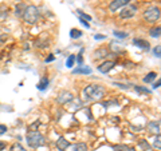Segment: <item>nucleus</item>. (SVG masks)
Returning a JSON list of instances; mask_svg holds the SVG:
<instances>
[{"mask_svg": "<svg viewBox=\"0 0 161 151\" xmlns=\"http://www.w3.org/2000/svg\"><path fill=\"white\" fill-rule=\"evenodd\" d=\"M105 95V88L102 84H89L83 88V98L85 100H92V102H97V100H101Z\"/></svg>", "mask_w": 161, "mask_h": 151, "instance_id": "f257e3e1", "label": "nucleus"}, {"mask_svg": "<svg viewBox=\"0 0 161 151\" xmlns=\"http://www.w3.org/2000/svg\"><path fill=\"white\" fill-rule=\"evenodd\" d=\"M26 138H27V144L32 148H38V147H42V146L46 144V139H44V137L39 131L31 130V131L27 133Z\"/></svg>", "mask_w": 161, "mask_h": 151, "instance_id": "f03ea898", "label": "nucleus"}, {"mask_svg": "<svg viewBox=\"0 0 161 151\" xmlns=\"http://www.w3.org/2000/svg\"><path fill=\"white\" fill-rule=\"evenodd\" d=\"M22 18L24 22L28 24H35L39 19V8L36 6H26L24 11L22 13Z\"/></svg>", "mask_w": 161, "mask_h": 151, "instance_id": "7ed1b4c3", "label": "nucleus"}, {"mask_svg": "<svg viewBox=\"0 0 161 151\" xmlns=\"http://www.w3.org/2000/svg\"><path fill=\"white\" fill-rule=\"evenodd\" d=\"M161 16V13H160V8L158 7H149L148 9H145V12H144V19L147 20V22H150V23H154V22H157V20L160 19Z\"/></svg>", "mask_w": 161, "mask_h": 151, "instance_id": "20e7f679", "label": "nucleus"}, {"mask_svg": "<svg viewBox=\"0 0 161 151\" xmlns=\"http://www.w3.org/2000/svg\"><path fill=\"white\" fill-rule=\"evenodd\" d=\"M136 12H137V7L129 3L128 6H125L124 8H121L119 18H121V19H130V18L134 16Z\"/></svg>", "mask_w": 161, "mask_h": 151, "instance_id": "39448f33", "label": "nucleus"}, {"mask_svg": "<svg viewBox=\"0 0 161 151\" xmlns=\"http://www.w3.org/2000/svg\"><path fill=\"white\" fill-rule=\"evenodd\" d=\"M73 99H74L73 92H70V91H60L59 95H58V98H57V102L59 104H66V103L73 102Z\"/></svg>", "mask_w": 161, "mask_h": 151, "instance_id": "423d86ee", "label": "nucleus"}, {"mask_svg": "<svg viewBox=\"0 0 161 151\" xmlns=\"http://www.w3.org/2000/svg\"><path fill=\"white\" fill-rule=\"evenodd\" d=\"M129 3H130V0H113V2L109 4V11L110 12H117L118 9L124 8L125 6H128Z\"/></svg>", "mask_w": 161, "mask_h": 151, "instance_id": "0eeeda50", "label": "nucleus"}, {"mask_svg": "<svg viewBox=\"0 0 161 151\" xmlns=\"http://www.w3.org/2000/svg\"><path fill=\"white\" fill-rule=\"evenodd\" d=\"M114 66H115V63L113 62V60H106V62L101 63L99 66H98V71L102 72V74H108L110 70L114 68Z\"/></svg>", "mask_w": 161, "mask_h": 151, "instance_id": "6e6552de", "label": "nucleus"}, {"mask_svg": "<svg viewBox=\"0 0 161 151\" xmlns=\"http://www.w3.org/2000/svg\"><path fill=\"white\" fill-rule=\"evenodd\" d=\"M148 131L150 134L160 135V120H152L148 123Z\"/></svg>", "mask_w": 161, "mask_h": 151, "instance_id": "1a4fd4ad", "label": "nucleus"}, {"mask_svg": "<svg viewBox=\"0 0 161 151\" xmlns=\"http://www.w3.org/2000/svg\"><path fill=\"white\" fill-rule=\"evenodd\" d=\"M133 44H134V46H137L138 48H141V49H145V51H148V49L150 48L149 42H148V40H145V39L136 38V39H133Z\"/></svg>", "mask_w": 161, "mask_h": 151, "instance_id": "9d476101", "label": "nucleus"}, {"mask_svg": "<svg viewBox=\"0 0 161 151\" xmlns=\"http://www.w3.org/2000/svg\"><path fill=\"white\" fill-rule=\"evenodd\" d=\"M57 146H58L59 151H64V150H66L69 146H70V143H69V140H66V138L59 137L58 140H57Z\"/></svg>", "mask_w": 161, "mask_h": 151, "instance_id": "9b49d317", "label": "nucleus"}, {"mask_svg": "<svg viewBox=\"0 0 161 151\" xmlns=\"http://www.w3.org/2000/svg\"><path fill=\"white\" fill-rule=\"evenodd\" d=\"M73 72H74V74H83V75H90V74H92V68H90V67H87V66H80V67H78V68H75Z\"/></svg>", "mask_w": 161, "mask_h": 151, "instance_id": "f8f14e48", "label": "nucleus"}, {"mask_svg": "<svg viewBox=\"0 0 161 151\" xmlns=\"http://www.w3.org/2000/svg\"><path fill=\"white\" fill-rule=\"evenodd\" d=\"M48 83H50V80H48V78H42L40 79V82L38 83V90L39 91H44V90H46L47 87H48Z\"/></svg>", "mask_w": 161, "mask_h": 151, "instance_id": "ddd939ff", "label": "nucleus"}, {"mask_svg": "<svg viewBox=\"0 0 161 151\" xmlns=\"http://www.w3.org/2000/svg\"><path fill=\"white\" fill-rule=\"evenodd\" d=\"M71 151H87V144L86 143H75L71 146Z\"/></svg>", "mask_w": 161, "mask_h": 151, "instance_id": "4468645a", "label": "nucleus"}, {"mask_svg": "<svg viewBox=\"0 0 161 151\" xmlns=\"http://www.w3.org/2000/svg\"><path fill=\"white\" fill-rule=\"evenodd\" d=\"M94 59H99V58H106L108 56V49L106 48H98L97 51L94 52Z\"/></svg>", "mask_w": 161, "mask_h": 151, "instance_id": "2eb2a0df", "label": "nucleus"}, {"mask_svg": "<svg viewBox=\"0 0 161 151\" xmlns=\"http://www.w3.org/2000/svg\"><path fill=\"white\" fill-rule=\"evenodd\" d=\"M160 32H161V27L160 26H154L149 29V35L152 38H160Z\"/></svg>", "mask_w": 161, "mask_h": 151, "instance_id": "dca6fc26", "label": "nucleus"}, {"mask_svg": "<svg viewBox=\"0 0 161 151\" xmlns=\"http://www.w3.org/2000/svg\"><path fill=\"white\" fill-rule=\"evenodd\" d=\"M113 151H134V150L126 144H115L113 146Z\"/></svg>", "mask_w": 161, "mask_h": 151, "instance_id": "f3484780", "label": "nucleus"}, {"mask_svg": "<svg viewBox=\"0 0 161 151\" xmlns=\"http://www.w3.org/2000/svg\"><path fill=\"white\" fill-rule=\"evenodd\" d=\"M82 31L80 29H77V28H71L70 29V38L71 39H78V38H80L82 36Z\"/></svg>", "mask_w": 161, "mask_h": 151, "instance_id": "a211bd4d", "label": "nucleus"}, {"mask_svg": "<svg viewBox=\"0 0 161 151\" xmlns=\"http://www.w3.org/2000/svg\"><path fill=\"white\" fill-rule=\"evenodd\" d=\"M156 78H157V74H156V72H149L142 80H144V83H152Z\"/></svg>", "mask_w": 161, "mask_h": 151, "instance_id": "6ab92c4d", "label": "nucleus"}, {"mask_svg": "<svg viewBox=\"0 0 161 151\" xmlns=\"http://www.w3.org/2000/svg\"><path fill=\"white\" fill-rule=\"evenodd\" d=\"M24 8H26V4H23V3H20L16 6V8H15V15L16 16H22V13L24 11Z\"/></svg>", "mask_w": 161, "mask_h": 151, "instance_id": "aec40b11", "label": "nucleus"}, {"mask_svg": "<svg viewBox=\"0 0 161 151\" xmlns=\"http://www.w3.org/2000/svg\"><path fill=\"white\" fill-rule=\"evenodd\" d=\"M140 146H141V148L145 150V151H150V150H152V147H150V144H149L145 139H141V140H140Z\"/></svg>", "mask_w": 161, "mask_h": 151, "instance_id": "412c9836", "label": "nucleus"}, {"mask_svg": "<svg viewBox=\"0 0 161 151\" xmlns=\"http://www.w3.org/2000/svg\"><path fill=\"white\" fill-rule=\"evenodd\" d=\"M134 87V90L137 92H140V94H150L152 91L150 90H148V88H145V87H141V86H133Z\"/></svg>", "mask_w": 161, "mask_h": 151, "instance_id": "4be33fe9", "label": "nucleus"}, {"mask_svg": "<svg viewBox=\"0 0 161 151\" xmlns=\"http://www.w3.org/2000/svg\"><path fill=\"white\" fill-rule=\"evenodd\" d=\"M74 63H75V55H70V56L67 58V60H66V66L69 68H71L74 66Z\"/></svg>", "mask_w": 161, "mask_h": 151, "instance_id": "5701e85b", "label": "nucleus"}, {"mask_svg": "<svg viewBox=\"0 0 161 151\" xmlns=\"http://www.w3.org/2000/svg\"><path fill=\"white\" fill-rule=\"evenodd\" d=\"M78 15H79V18L80 19H83V20H86V22H90V20H92V16H90V15H87V13H85L83 11H80V9H78Z\"/></svg>", "mask_w": 161, "mask_h": 151, "instance_id": "b1692460", "label": "nucleus"}, {"mask_svg": "<svg viewBox=\"0 0 161 151\" xmlns=\"http://www.w3.org/2000/svg\"><path fill=\"white\" fill-rule=\"evenodd\" d=\"M113 35L115 38H118V39H125V38H128V34L126 32H122V31H113Z\"/></svg>", "mask_w": 161, "mask_h": 151, "instance_id": "393cba45", "label": "nucleus"}, {"mask_svg": "<svg viewBox=\"0 0 161 151\" xmlns=\"http://www.w3.org/2000/svg\"><path fill=\"white\" fill-rule=\"evenodd\" d=\"M11 151H27L26 148L23 147L20 143H15V144H12V147H11Z\"/></svg>", "mask_w": 161, "mask_h": 151, "instance_id": "a878e982", "label": "nucleus"}, {"mask_svg": "<svg viewBox=\"0 0 161 151\" xmlns=\"http://www.w3.org/2000/svg\"><path fill=\"white\" fill-rule=\"evenodd\" d=\"M153 54H154L156 58H160L161 56V46H156L153 49Z\"/></svg>", "mask_w": 161, "mask_h": 151, "instance_id": "bb28decb", "label": "nucleus"}, {"mask_svg": "<svg viewBox=\"0 0 161 151\" xmlns=\"http://www.w3.org/2000/svg\"><path fill=\"white\" fill-rule=\"evenodd\" d=\"M153 146L157 150L161 148V144H160V135H156V139H154V142H153Z\"/></svg>", "mask_w": 161, "mask_h": 151, "instance_id": "cd10ccee", "label": "nucleus"}, {"mask_svg": "<svg viewBox=\"0 0 161 151\" xmlns=\"http://www.w3.org/2000/svg\"><path fill=\"white\" fill-rule=\"evenodd\" d=\"M82 49H80V52L78 54V58H77V60H78V63H79V66H82L83 64V56H82Z\"/></svg>", "mask_w": 161, "mask_h": 151, "instance_id": "c85d7f7f", "label": "nucleus"}, {"mask_svg": "<svg viewBox=\"0 0 161 151\" xmlns=\"http://www.w3.org/2000/svg\"><path fill=\"white\" fill-rule=\"evenodd\" d=\"M7 133V126L6 124H0V135L6 134Z\"/></svg>", "mask_w": 161, "mask_h": 151, "instance_id": "c756f323", "label": "nucleus"}, {"mask_svg": "<svg viewBox=\"0 0 161 151\" xmlns=\"http://www.w3.org/2000/svg\"><path fill=\"white\" fill-rule=\"evenodd\" d=\"M94 39H95V40H101V39L103 40V39H105V35H95Z\"/></svg>", "mask_w": 161, "mask_h": 151, "instance_id": "7c9ffc66", "label": "nucleus"}, {"mask_svg": "<svg viewBox=\"0 0 161 151\" xmlns=\"http://www.w3.org/2000/svg\"><path fill=\"white\" fill-rule=\"evenodd\" d=\"M4 148H6V143H4L3 140H0V151H3Z\"/></svg>", "mask_w": 161, "mask_h": 151, "instance_id": "2f4dec72", "label": "nucleus"}, {"mask_svg": "<svg viewBox=\"0 0 161 151\" xmlns=\"http://www.w3.org/2000/svg\"><path fill=\"white\" fill-rule=\"evenodd\" d=\"M55 58H54V55H51V56H48V58H46V60H44V62H46V63H48V62H53V60H54Z\"/></svg>", "mask_w": 161, "mask_h": 151, "instance_id": "473e14b6", "label": "nucleus"}, {"mask_svg": "<svg viewBox=\"0 0 161 151\" xmlns=\"http://www.w3.org/2000/svg\"><path fill=\"white\" fill-rule=\"evenodd\" d=\"M160 86H161V80L158 79V80H157V82H156V83L153 84V87H154V88H158V87H160Z\"/></svg>", "mask_w": 161, "mask_h": 151, "instance_id": "72a5a7b5", "label": "nucleus"}]
</instances>
